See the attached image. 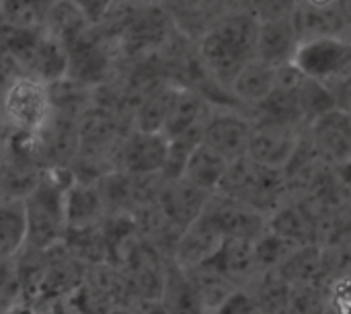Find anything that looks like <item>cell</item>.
Wrapping results in <instances>:
<instances>
[{"instance_id":"cell-28","label":"cell","mask_w":351,"mask_h":314,"mask_svg":"<svg viewBox=\"0 0 351 314\" xmlns=\"http://www.w3.org/2000/svg\"><path fill=\"white\" fill-rule=\"evenodd\" d=\"M296 249H298V245L282 239L280 234H276L271 230H265L257 241H253L257 274L278 269Z\"/></svg>"},{"instance_id":"cell-5","label":"cell","mask_w":351,"mask_h":314,"mask_svg":"<svg viewBox=\"0 0 351 314\" xmlns=\"http://www.w3.org/2000/svg\"><path fill=\"white\" fill-rule=\"evenodd\" d=\"M292 64L308 78L337 84L351 74V37L304 39Z\"/></svg>"},{"instance_id":"cell-9","label":"cell","mask_w":351,"mask_h":314,"mask_svg":"<svg viewBox=\"0 0 351 314\" xmlns=\"http://www.w3.org/2000/svg\"><path fill=\"white\" fill-rule=\"evenodd\" d=\"M311 125V144L323 160L346 165L351 160V115L335 107Z\"/></svg>"},{"instance_id":"cell-4","label":"cell","mask_w":351,"mask_h":314,"mask_svg":"<svg viewBox=\"0 0 351 314\" xmlns=\"http://www.w3.org/2000/svg\"><path fill=\"white\" fill-rule=\"evenodd\" d=\"M286 173L282 169H269L257 165L249 156H241L228 162L226 175L218 187L222 195H228L251 210L261 214L276 212L286 193Z\"/></svg>"},{"instance_id":"cell-11","label":"cell","mask_w":351,"mask_h":314,"mask_svg":"<svg viewBox=\"0 0 351 314\" xmlns=\"http://www.w3.org/2000/svg\"><path fill=\"white\" fill-rule=\"evenodd\" d=\"M208 195L210 193L197 189L195 185H191L181 177L173 181H165V185L156 195V206L171 226L185 230L202 214Z\"/></svg>"},{"instance_id":"cell-21","label":"cell","mask_w":351,"mask_h":314,"mask_svg":"<svg viewBox=\"0 0 351 314\" xmlns=\"http://www.w3.org/2000/svg\"><path fill=\"white\" fill-rule=\"evenodd\" d=\"M27 245L23 197H0V259H14Z\"/></svg>"},{"instance_id":"cell-8","label":"cell","mask_w":351,"mask_h":314,"mask_svg":"<svg viewBox=\"0 0 351 314\" xmlns=\"http://www.w3.org/2000/svg\"><path fill=\"white\" fill-rule=\"evenodd\" d=\"M169 152V138L162 132L136 130L121 146L119 171L134 177H150L162 173Z\"/></svg>"},{"instance_id":"cell-38","label":"cell","mask_w":351,"mask_h":314,"mask_svg":"<svg viewBox=\"0 0 351 314\" xmlns=\"http://www.w3.org/2000/svg\"><path fill=\"white\" fill-rule=\"evenodd\" d=\"M105 314H134V311H132V306L130 309L128 306H115V309L107 311Z\"/></svg>"},{"instance_id":"cell-30","label":"cell","mask_w":351,"mask_h":314,"mask_svg":"<svg viewBox=\"0 0 351 314\" xmlns=\"http://www.w3.org/2000/svg\"><path fill=\"white\" fill-rule=\"evenodd\" d=\"M21 302H25V296L14 259H0V314H12Z\"/></svg>"},{"instance_id":"cell-17","label":"cell","mask_w":351,"mask_h":314,"mask_svg":"<svg viewBox=\"0 0 351 314\" xmlns=\"http://www.w3.org/2000/svg\"><path fill=\"white\" fill-rule=\"evenodd\" d=\"M208 263L212 267H216L234 286L253 282V278L257 274L253 241L228 237V239H224L218 253L208 259Z\"/></svg>"},{"instance_id":"cell-32","label":"cell","mask_w":351,"mask_h":314,"mask_svg":"<svg viewBox=\"0 0 351 314\" xmlns=\"http://www.w3.org/2000/svg\"><path fill=\"white\" fill-rule=\"evenodd\" d=\"M210 314H261L259 306L249 290H232Z\"/></svg>"},{"instance_id":"cell-3","label":"cell","mask_w":351,"mask_h":314,"mask_svg":"<svg viewBox=\"0 0 351 314\" xmlns=\"http://www.w3.org/2000/svg\"><path fill=\"white\" fill-rule=\"evenodd\" d=\"M51 84L29 76H12L0 93V117L19 136L35 138L43 134L53 115Z\"/></svg>"},{"instance_id":"cell-39","label":"cell","mask_w":351,"mask_h":314,"mask_svg":"<svg viewBox=\"0 0 351 314\" xmlns=\"http://www.w3.org/2000/svg\"><path fill=\"white\" fill-rule=\"evenodd\" d=\"M208 314H210V313H208Z\"/></svg>"},{"instance_id":"cell-18","label":"cell","mask_w":351,"mask_h":314,"mask_svg":"<svg viewBox=\"0 0 351 314\" xmlns=\"http://www.w3.org/2000/svg\"><path fill=\"white\" fill-rule=\"evenodd\" d=\"M107 216L105 204L97 181L72 179L66 189V222L68 226H93L101 224Z\"/></svg>"},{"instance_id":"cell-7","label":"cell","mask_w":351,"mask_h":314,"mask_svg":"<svg viewBox=\"0 0 351 314\" xmlns=\"http://www.w3.org/2000/svg\"><path fill=\"white\" fill-rule=\"evenodd\" d=\"M202 216H206L226 239L234 237V239L257 241L267 230L265 214L251 210L245 204L222 193L218 200L206 202Z\"/></svg>"},{"instance_id":"cell-25","label":"cell","mask_w":351,"mask_h":314,"mask_svg":"<svg viewBox=\"0 0 351 314\" xmlns=\"http://www.w3.org/2000/svg\"><path fill=\"white\" fill-rule=\"evenodd\" d=\"M202 101L187 90H177L173 95L165 125H162V134L173 140L175 136L183 134L185 130H189L191 125H195L197 121H202Z\"/></svg>"},{"instance_id":"cell-37","label":"cell","mask_w":351,"mask_h":314,"mask_svg":"<svg viewBox=\"0 0 351 314\" xmlns=\"http://www.w3.org/2000/svg\"><path fill=\"white\" fill-rule=\"evenodd\" d=\"M300 2H306L311 6H337V0H300Z\"/></svg>"},{"instance_id":"cell-14","label":"cell","mask_w":351,"mask_h":314,"mask_svg":"<svg viewBox=\"0 0 351 314\" xmlns=\"http://www.w3.org/2000/svg\"><path fill=\"white\" fill-rule=\"evenodd\" d=\"M158 300L167 314H208L206 302L191 276L173 257L165 265V284Z\"/></svg>"},{"instance_id":"cell-23","label":"cell","mask_w":351,"mask_h":314,"mask_svg":"<svg viewBox=\"0 0 351 314\" xmlns=\"http://www.w3.org/2000/svg\"><path fill=\"white\" fill-rule=\"evenodd\" d=\"M296 99H298L300 117H302V121H308V123H313L319 115L337 107L333 88L329 84L308 78L304 74L296 84Z\"/></svg>"},{"instance_id":"cell-33","label":"cell","mask_w":351,"mask_h":314,"mask_svg":"<svg viewBox=\"0 0 351 314\" xmlns=\"http://www.w3.org/2000/svg\"><path fill=\"white\" fill-rule=\"evenodd\" d=\"M329 304L337 314H351V274H343L333 282Z\"/></svg>"},{"instance_id":"cell-16","label":"cell","mask_w":351,"mask_h":314,"mask_svg":"<svg viewBox=\"0 0 351 314\" xmlns=\"http://www.w3.org/2000/svg\"><path fill=\"white\" fill-rule=\"evenodd\" d=\"M292 21L300 33V39L317 37H351L350 23L346 21L339 6H311L300 2L292 14Z\"/></svg>"},{"instance_id":"cell-1","label":"cell","mask_w":351,"mask_h":314,"mask_svg":"<svg viewBox=\"0 0 351 314\" xmlns=\"http://www.w3.org/2000/svg\"><path fill=\"white\" fill-rule=\"evenodd\" d=\"M257 33L259 21L249 8L220 14V19L202 33L199 51L204 64L226 88H230L241 70L255 60Z\"/></svg>"},{"instance_id":"cell-22","label":"cell","mask_w":351,"mask_h":314,"mask_svg":"<svg viewBox=\"0 0 351 314\" xmlns=\"http://www.w3.org/2000/svg\"><path fill=\"white\" fill-rule=\"evenodd\" d=\"M62 247L86 267L107 263V243L101 224L93 226H68L62 239Z\"/></svg>"},{"instance_id":"cell-13","label":"cell","mask_w":351,"mask_h":314,"mask_svg":"<svg viewBox=\"0 0 351 314\" xmlns=\"http://www.w3.org/2000/svg\"><path fill=\"white\" fill-rule=\"evenodd\" d=\"M224 234L206 218V216H197L179 237L175 251H173V259L187 267L199 265L204 261H208L210 257H214L218 253V249L224 243Z\"/></svg>"},{"instance_id":"cell-6","label":"cell","mask_w":351,"mask_h":314,"mask_svg":"<svg viewBox=\"0 0 351 314\" xmlns=\"http://www.w3.org/2000/svg\"><path fill=\"white\" fill-rule=\"evenodd\" d=\"M300 134L296 125L278 121H257L253 123L247 156L257 165L269 169H286L294 152L300 146Z\"/></svg>"},{"instance_id":"cell-26","label":"cell","mask_w":351,"mask_h":314,"mask_svg":"<svg viewBox=\"0 0 351 314\" xmlns=\"http://www.w3.org/2000/svg\"><path fill=\"white\" fill-rule=\"evenodd\" d=\"M56 0H0V21L14 27H43Z\"/></svg>"},{"instance_id":"cell-12","label":"cell","mask_w":351,"mask_h":314,"mask_svg":"<svg viewBox=\"0 0 351 314\" xmlns=\"http://www.w3.org/2000/svg\"><path fill=\"white\" fill-rule=\"evenodd\" d=\"M300 43L302 39L292 16L259 23L255 58L274 68H282L294 62Z\"/></svg>"},{"instance_id":"cell-24","label":"cell","mask_w":351,"mask_h":314,"mask_svg":"<svg viewBox=\"0 0 351 314\" xmlns=\"http://www.w3.org/2000/svg\"><path fill=\"white\" fill-rule=\"evenodd\" d=\"M267 230L280 234L282 239L298 247L311 245L313 241V222L304 214V210L296 206H280L267 222Z\"/></svg>"},{"instance_id":"cell-2","label":"cell","mask_w":351,"mask_h":314,"mask_svg":"<svg viewBox=\"0 0 351 314\" xmlns=\"http://www.w3.org/2000/svg\"><path fill=\"white\" fill-rule=\"evenodd\" d=\"M74 175L64 169L41 171L35 185L23 195L27 214V245L47 251L62 243L66 222V189Z\"/></svg>"},{"instance_id":"cell-15","label":"cell","mask_w":351,"mask_h":314,"mask_svg":"<svg viewBox=\"0 0 351 314\" xmlns=\"http://www.w3.org/2000/svg\"><path fill=\"white\" fill-rule=\"evenodd\" d=\"M68 53V74L76 82H99L105 78L109 60L99 41L93 35V27L66 45Z\"/></svg>"},{"instance_id":"cell-29","label":"cell","mask_w":351,"mask_h":314,"mask_svg":"<svg viewBox=\"0 0 351 314\" xmlns=\"http://www.w3.org/2000/svg\"><path fill=\"white\" fill-rule=\"evenodd\" d=\"M175 88H167L150 97L138 111L136 117V130L140 132H162L171 101H173Z\"/></svg>"},{"instance_id":"cell-36","label":"cell","mask_w":351,"mask_h":314,"mask_svg":"<svg viewBox=\"0 0 351 314\" xmlns=\"http://www.w3.org/2000/svg\"><path fill=\"white\" fill-rule=\"evenodd\" d=\"M132 311H134V314H167L160 300H138L132 306Z\"/></svg>"},{"instance_id":"cell-20","label":"cell","mask_w":351,"mask_h":314,"mask_svg":"<svg viewBox=\"0 0 351 314\" xmlns=\"http://www.w3.org/2000/svg\"><path fill=\"white\" fill-rule=\"evenodd\" d=\"M226 169H228V160L222 154H218L214 148H210L206 142H202L191 152L183 171V179L206 193H214L218 191L226 175Z\"/></svg>"},{"instance_id":"cell-34","label":"cell","mask_w":351,"mask_h":314,"mask_svg":"<svg viewBox=\"0 0 351 314\" xmlns=\"http://www.w3.org/2000/svg\"><path fill=\"white\" fill-rule=\"evenodd\" d=\"M80 10L82 14L90 21V25H101L103 19L109 14V10L113 8L115 0H72Z\"/></svg>"},{"instance_id":"cell-10","label":"cell","mask_w":351,"mask_h":314,"mask_svg":"<svg viewBox=\"0 0 351 314\" xmlns=\"http://www.w3.org/2000/svg\"><path fill=\"white\" fill-rule=\"evenodd\" d=\"M253 123L243 119L237 113L220 111L204 121V142L222 154L228 162L247 156L249 138H251Z\"/></svg>"},{"instance_id":"cell-31","label":"cell","mask_w":351,"mask_h":314,"mask_svg":"<svg viewBox=\"0 0 351 314\" xmlns=\"http://www.w3.org/2000/svg\"><path fill=\"white\" fill-rule=\"evenodd\" d=\"M300 0H247V8L259 23L288 19L298 8Z\"/></svg>"},{"instance_id":"cell-19","label":"cell","mask_w":351,"mask_h":314,"mask_svg":"<svg viewBox=\"0 0 351 314\" xmlns=\"http://www.w3.org/2000/svg\"><path fill=\"white\" fill-rule=\"evenodd\" d=\"M278 70L280 68H274L255 58L241 70V74L232 82L230 90L241 103L257 107L278 86Z\"/></svg>"},{"instance_id":"cell-27","label":"cell","mask_w":351,"mask_h":314,"mask_svg":"<svg viewBox=\"0 0 351 314\" xmlns=\"http://www.w3.org/2000/svg\"><path fill=\"white\" fill-rule=\"evenodd\" d=\"M259 313L261 314H284L290 306V284L276 271L269 276V271H263V280L257 284L255 290H251Z\"/></svg>"},{"instance_id":"cell-35","label":"cell","mask_w":351,"mask_h":314,"mask_svg":"<svg viewBox=\"0 0 351 314\" xmlns=\"http://www.w3.org/2000/svg\"><path fill=\"white\" fill-rule=\"evenodd\" d=\"M333 95H335V105L351 115V74L333 86Z\"/></svg>"}]
</instances>
